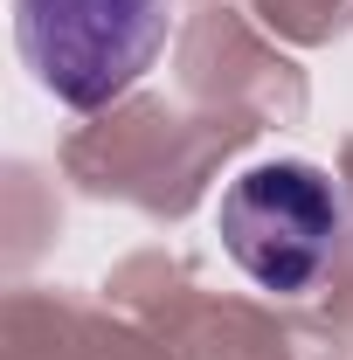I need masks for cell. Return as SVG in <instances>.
Returning <instances> with one entry per match:
<instances>
[{
	"label": "cell",
	"instance_id": "obj_1",
	"mask_svg": "<svg viewBox=\"0 0 353 360\" xmlns=\"http://www.w3.org/2000/svg\"><path fill=\"white\" fill-rule=\"evenodd\" d=\"M174 0H14V42L70 111H104L167 49Z\"/></svg>",
	"mask_w": 353,
	"mask_h": 360
},
{
	"label": "cell",
	"instance_id": "obj_2",
	"mask_svg": "<svg viewBox=\"0 0 353 360\" xmlns=\"http://www.w3.org/2000/svg\"><path fill=\"white\" fill-rule=\"evenodd\" d=\"M215 229H222V250L236 257L243 277H257L264 291L298 298L340 257L347 201L312 160H264L243 180H229Z\"/></svg>",
	"mask_w": 353,
	"mask_h": 360
}]
</instances>
